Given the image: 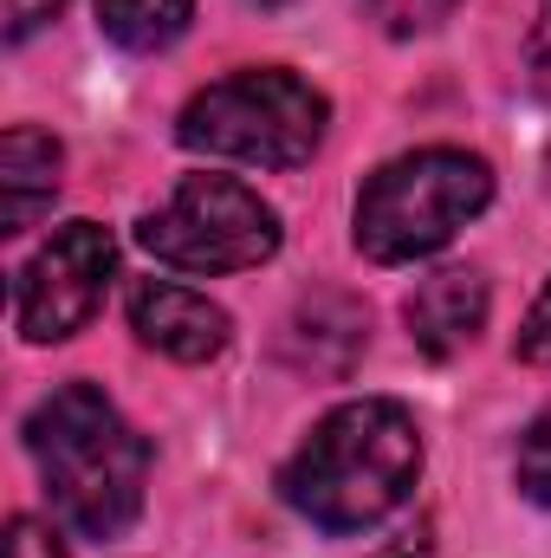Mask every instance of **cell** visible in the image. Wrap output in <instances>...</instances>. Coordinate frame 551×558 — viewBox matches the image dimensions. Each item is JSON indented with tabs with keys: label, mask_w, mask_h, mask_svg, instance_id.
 Wrapping results in <instances>:
<instances>
[{
	"label": "cell",
	"mask_w": 551,
	"mask_h": 558,
	"mask_svg": "<svg viewBox=\"0 0 551 558\" xmlns=\"http://www.w3.org/2000/svg\"><path fill=\"white\" fill-rule=\"evenodd\" d=\"M454 7H461V0H364V13H370L390 39H415V33H428V26H441Z\"/></svg>",
	"instance_id": "obj_13"
},
{
	"label": "cell",
	"mask_w": 551,
	"mask_h": 558,
	"mask_svg": "<svg viewBox=\"0 0 551 558\" xmlns=\"http://www.w3.org/2000/svg\"><path fill=\"white\" fill-rule=\"evenodd\" d=\"M195 0H98V26L124 52H162L188 33Z\"/></svg>",
	"instance_id": "obj_11"
},
{
	"label": "cell",
	"mask_w": 551,
	"mask_h": 558,
	"mask_svg": "<svg viewBox=\"0 0 551 558\" xmlns=\"http://www.w3.org/2000/svg\"><path fill=\"white\" fill-rule=\"evenodd\" d=\"M59 7H65V0H7V39H13V46H20V39H33Z\"/></svg>",
	"instance_id": "obj_16"
},
{
	"label": "cell",
	"mask_w": 551,
	"mask_h": 558,
	"mask_svg": "<svg viewBox=\"0 0 551 558\" xmlns=\"http://www.w3.org/2000/svg\"><path fill=\"white\" fill-rule=\"evenodd\" d=\"M325 124H331V105L318 85H305L285 65H254L195 92L182 105L175 143L201 156L254 162V169H298L325 143Z\"/></svg>",
	"instance_id": "obj_4"
},
{
	"label": "cell",
	"mask_w": 551,
	"mask_h": 558,
	"mask_svg": "<svg viewBox=\"0 0 551 558\" xmlns=\"http://www.w3.org/2000/svg\"><path fill=\"white\" fill-rule=\"evenodd\" d=\"M59 169H65V149L52 131L39 124H13L0 137V234H26L52 195H59Z\"/></svg>",
	"instance_id": "obj_10"
},
{
	"label": "cell",
	"mask_w": 551,
	"mask_h": 558,
	"mask_svg": "<svg viewBox=\"0 0 551 558\" xmlns=\"http://www.w3.org/2000/svg\"><path fill=\"white\" fill-rule=\"evenodd\" d=\"M131 331H137L149 351L175 357V364H208V357H221V351H228L234 318H228L215 299L188 292V286L137 279V286H131Z\"/></svg>",
	"instance_id": "obj_7"
},
{
	"label": "cell",
	"mask_w": 551,
	"mask_h": 558,
	"mask_svg": "<svg viewBox=\"0 0 551 558\" xmlns=\"http://www.w3.org/2000/svg\"><path fill=\"white\" fill-rule=\"evenodd\" d=\"M513 474H519V494L551 507V410L539 422H526L519 435V454H513Z\"/></svg>",
	"instance_id": "obj_12"
},
{
	"label": "cell",
	"mask_w": 551,
	"mask_h": 558,
	"mask_svg": "<svg viewBox=\"0 0 551 558\" xmlns=\"http://www.w3.org/2000/svg\"><path fill=\"white\" fill-rule=\"evenodd\" d=\"M493 202V169L474 149H409L396 162H383L364 189H357V254L377 267H409L441 254L474 215H487Z\"/></svg>",
	"instance_id": "obj_3"
},
{
	"label": "cell",
	"mask_w": 551,
	"mask_h": 558,
	"mask_svg": "<svg viewBox=\"0 0 551 558\" xmlns=\"http://www.w3.org/2000/svg\"><path fill=\"white\" fill-rule=\"evenodd\" d=\"M513 351H519V364H532V371H551V279H546V292L532 299V312H526V325H519Z\"/></svg>",
	"instance_id": "obj_14"
},
{
	"label": "cell",
	"mask_w": 551,
	"mask_h": 558,
	"mask_svg": "<svg viewBox=\"0 0 551 558\" xmlns=\"http://www.w3.org/2000/svg\"><path fill=\"white\" fill-rule=\"evenodd\" d=\"M421 428L396 397H357L318 422L279 468V494L298 520L331 539L383 526L415 494Z\"/></svg>",
	"instance_id": "obj_1"
},
{
	"label": "cell",
	"mask_w": 551,
	"mask_h": 558,
	"mask_svg": "<svg viewBox=\"0 0 551 558\" xmlns=\"http://www.w3.org/2000/svg\"><path fill=\"white\" fill-rule=\"evenodd\" d=\"M26 454L46 481L52 513L78 539H124L143 513L149 441L118 416L98 384H65L26 416Z\"/></svg>",
	"instance_id": "obj_2"
},
{
	"label": "cell",
	"mask_w": 551,
	"mask_h": 558,
	"mask_svg": "<svg viewBox=\"0 0 551 558\" xmlns=\"http://www.w3.org/2000/svg\"><path fill=\"white\" fill-rule=\"evenodd\" d=\"M7 558H65V546H59L39 520H13V526H7Z\"/></svg>",
	"instance_id": "obj_15"
},
{
	"label": "cell",
	"mask_w": 551,
	"mask_h": 558,
	"mask_svg": "<svg viewBox=\"0 0 551 558\" xmlns=\"http://www.w3.org/2000/svg\"><path fill=\"white\" fill-rule=\"evenodd\" d=\"M118 274V241L98 221H65L52 228V241L20 267L13 279V325L26 344H65L72 331H85L111 292Z\"/></svg>",
	"instance_id": "obj_6"
},
{
	"label": "cell",
	"mask_w": 551,
	"mask_h": 558,
	"mask_svg": "<svg viewBox=\"0 0 551 558\" xmlns=\"http://www.w3.org/2000/svg\"><path fill=\"white\" fill-rule=\"evenodd\" d=\"M377 558H428V526H409V533H396L390 546Z\"/></svg>",
	"instance_id": "obj_18"
},
{
	"label": "cell",
	"mask_w": 551,
	"mask_h": 558,
	"mask_svg": "<svg viewBox=\"0 0 551 558\" xmlns=\"http://www.w3.org/2000/svg\"><path fill=\"white\" fill-rule=\"evenodd\" d=\"M526 59H532V78H539V92L551 98V0L539 7V20H532V39H526Z\"/></svg>",
	"instance_id": "obj_17"
},
{
	"label": "cell",
	"mask_w": 551,
	"mask_h": 558,
	"mask_svg": "<svg viewBox=\"0 0 551 558\" xmlns=\"http://www.w3.org/2000/svg\"><path fill=\"white\" fill-rule=\"evenodd\" d=\"M487 305H493V299H487V279L474 274V267H441V274H428L409 292V305H403L415 351L434 357V364H448L454 351H467V344L480 338Z\"/></svg>",
	"instance_id": "obj_8"
},
{
	"label": "cell",
	"mask_w": 551,
	"mask_h": 558,
	"mask_svg": "<svg viewBox=\"0 0 551 558\" xmlns=\"http://www.w3.org/2000/svg\"><path fill=\"white\" fill-rule=\"evenodd\" d=\"M364 305L344 299V292H311L292 318H285V338H279V357L305 377H351V364L364 357Z\"/></svg>",
	"instance_id": "obj_9"
},
{
	"label": "cell",
	"mask_w": 551,
	"mask_h": 558,
	"mask_svg": "<svg viewBox=\"0 0 551 558\" xmlns=\"http://www.w3.org/2000/svg\"><path fill=\"white\" fill-rule=\"evenodd\" d=\"M247 7H285V0H247Z\"/></svg>",
	"instance_id": "obj_19"
},
{
	"label": "cell",
	"mask_w": 551,
	"mask_h": 558,
	"mask_svg": "<svg viewBox=\"0 0 551 558\" xmlns=\"http://www.w3.org/2000/svg\"><path fill=\"white\" fill-rule=\"evenodd\" d=\"M137 241L182 274H247L279 254V215L234 175H182V189L137 221Z\"/></svg>",
	"instance_id": "obj_5"
}]
</instances>
